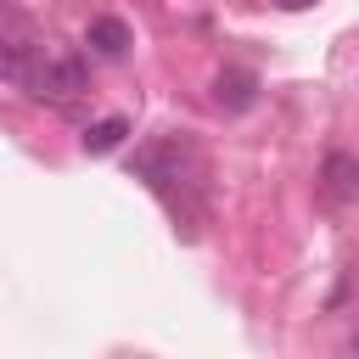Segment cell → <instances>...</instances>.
<instances>
[{
  "label": "cell",
  "mask_w": 359,
  "mask_h": 359,
  "mask_svg": "<svg viewBox=\"0 0 359 359\" xmlns=\"http://www.w3.org/2000/svg\"><path fill=\"white\" fill-rule=\"evenodd\" d=\"M129 174L146 180L163 208L174 213V224H196V191H202V163L191 151V140H157V146H140L129 157Z\"/></svg>",
  "instance_id": "obj_1"
},
{
  "label": "cell",
  "mask_w": 359,
  "mask_h": 359,
  "mask_svg": "<svg viewBox=\"0 0 359 359\" xmlns=\"http://www.w3.org/2000/svg\"><path fill=\"white\" fill-rule=\"evenodd\" d=\"M90 84V67H84V56H67V50H39L34 56V67H28V95L34 101H73L79 90Z\"/></svg>",
  "instance_id": "obj_2"
},
{
  "label": "cell",
  "mask_w": 359,
  "mask_h": 359,
  "mask_svg": "<svg viewBox=\"0 0 359 359\" xmlns=\"http://www.w3.org/2000/svg\"><path fill=\"white\" fill-rule=\"evenodd\" d=\"M34 56H39V45L0 34V79H6V84H28V67H34Z\"/></svg>",
  "instance_id": "obj_7"
},
{
  "label": "cell",
  "mask_w": 359,
  "mask_h": 359,
  "mask_svg": "<svg viewBox=\"0 0 359 359\" xmlns=\"http://www.w3.org/2000/svg\"><path fill=\"white\" fill-rule=\"evenodd\" d=\"M84 45H90L95 56H107V62H123L135 39H129V22H123V17L101 11V17H90V28H84Z\"/></svg>",
  "instance_id": "obj_4"
},
{
  "label": "cell",
  "mask_w": 359,
  "mask_h": 359,
  "mask_svg": "<svg viewBox=\"0 0 359 359\" xmlns=\"http://www.w3.org/2000/svg\"><path fill=\"white\" fill-rule=\"evenodd\" d=\"M213 101H219L224 112H247V107L258 101V79H252L247 67H224V73L213 79Z\"/></svg>",
  "instance_id": "obj_5"
},
{
  "label": "cell",
  "mask_w": 359,
  "mask_h": 359,
  "mask_svg": "<svg viewBox=\"0 0 359 359\" xmlns=\"http://www.w3.org/2000/svg\"><path fill=\"white\" fill-rule=\"evenodd\" d=\"M129 135H135V123H129L123 112H112V118H101V123L84 129V151H90V157H107V151H118Z\"/></svg>",
  "instance_id": "obj_6"
},
{
  "label": "cell",
  "mask_w": 359,
  "mask_h": 359,
  "mask_svg": "<svg viewBox=\"0 0 359 359\" xmlns=\"http://www.w3.org/2000/svg\"><path fill=\"white\" fill-rule=\"evenodd\" d=\"M320 196H325L331 208L359 202V157H353V151H325V157H320Z\"/></svg>",
  "instance_id": "obj_3"
},
{
  "label": "cell",
  "mask_w": 359,
  "mask_h": 359,
  "mask_svg": "<svg viewBox=\"0 0 359 359\" xmlns=\"http://www.w3.org/2000/svg\"><path fill=\"white\" fill-rule=\"evenodd\" d=\"M280 6H286V11H303V6H314V0H280Z\"/></svg>",
  "instance_id": "obj_8"
}]
</instances>
